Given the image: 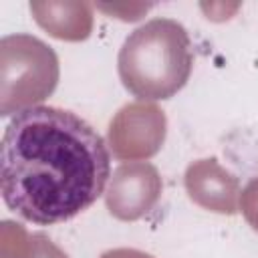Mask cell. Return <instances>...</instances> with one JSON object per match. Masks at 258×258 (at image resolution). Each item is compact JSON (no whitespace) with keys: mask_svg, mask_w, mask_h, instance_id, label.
Returning a JSON list of instances; mask_svg holds the SVG:
<instances>
[{"mask_svg":"<svg viewBox=\"0 0 258 258\" xmlns=\"http://www.w3.org/2000/svg\"><path fill=\"white\" fill-rule=\"evenodd\" d=\"M109 173L103 137L73 111L34 105L4 129L0 191L26 222L50 226L79 216L103 194Z\"/></svg>","mask_w":258,"mask_h":258,"instance_id":"cell-1","label":"cell"},{"mask_svg":"<svg viewBox=\"0 0 258 258\" xmlns=\"http://www.w3.org/2000/svg\"><path fill=\"white\" fill-rule=\"evenodd\" d=\"M123 87L143 101L171 99L191 75V40L173 18H151L123 42L117 58Z\"/></svg>","mask_w":258,"mask_h":258,"instance_id":"cell-2","label":"cell"},{"mask_svg":"<svg viewBox=\"0 0 258 258\" xmlns=\"http://www.w3.org/2000/svg\"><path fill=\"white\" fill-rule=\"evenodd\" d=\"M58 81V58L50 46L30 34L0 40V115L20 113L46 99Z\"/></svg>","mask_w":258,"mask_h":258,"instance_id":"cell-3","label":"cell"},{"mask_svg":"<svg viewBox=\"0 0 258 258\" xmlns=\"http://www.w3.org/2000/svg\"><path fill=\"white\" fill-rule=\"evenodd\" d=\"M161 179L153 165L143 161L123 163L115 169L107 189V208L119 220H137L159 200Z\"/></svg>","mask_w":258,"mask_h":258,"instance_id":"cell-4","label":"cell"},{"mask_svg":"<svg viewBox=\"0 0 258 258\" xmlns=\"http://www.w3.org/2000/svg\"><path fill=\"white\" fill-rule=\"evenodd\" d=\"M165 119L163 111H159L153 105H141L133 103L119 111V115L111 121L109 127V139L113 153L119 159H143L151 157L165 137L163 129H149L141 131L143 127H149L157 121Z\"/></svg>","mask_w":258,"mask_h":258,"instance_id":"cell-5","label":"cell"},{"mask_svg":"<svg viewBox=\"0 0 258 258\" xmlns=\"http://www.w3.org/2000/svg\"><path fill=\"white\" fill-rule=\"evenodd\" d=\"M185 187L189 198L220 214H236V198L240 194L238 179L220 167L216 159H200L187 167Z\"/></svg>","mask_w":258,"mask_h":258,"instance_id":"cell-6","label":"cell"},{"mask_svg":"<svg viewBox=\"0 0 258 258\" xmlns=\"http://www.w3.org/2000/svg\"><path fill=\"white\" fill-rule=\"evenodd\" d=\"M36 22L60 40H83L91 32V6L79 2H30Z\"/></svg>","mask_w":258,"mask_h":258,"instance_id":"cell-7","label":"cell"},{"mask_svg":"<svg viewBox=\"0 0 258 258\" xmlns=\"http://www.w3.org/2000/svg\"><path fill=\"white\" fill-rule=\"evenodd\" d=\"M240 206H242V212H244L248 224L258 232V177H254L242 191Z\"/></svg>","mask_w":258,"mask_h":258,"instance_id":"cell-8","label":"cell"},{"mask_svg":"<svg viewBox=\"0 0 258 258\" xmlns=\"http://www.w3.org/2000/svg\"><path fill=\"white\" fill-rule=\"evenodd\" d=\"M28 258H69L60 248H56L52 244L50 238H46L44 234H32L30 236V254Z\"/></svg>","mask_w":258,"mask_h":258,"instance_id":"cell-9","label":"cell"},{"mask_svg":"<svg viewBox=\"0 0 258 258\" xmlns=\"http://www.w3.org/2000/svg\"><path fill=\"white\" fill-rule=\"evenodd\" d=\"M101 258H153V256L147 252L135 250V248H115V250L101 254Z\"/></svg>","mask_w":258,"mask_h":258,"instance_id":"cell-10","label":"cell"}]
</instances>
